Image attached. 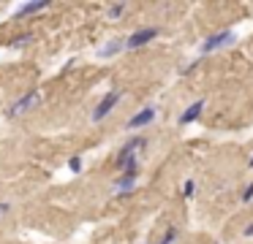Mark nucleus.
<instances>
[{"mask_svg": "<svg viewBox=\"0 0 253 244\" xmlns=\"http://www.w3.org/2000/svg\"><path fill=\"white\" fill-rule=\"evenodd\" d=\"M153 38H158V27H142V30L131 33V35L126 38V49H139V46H144V43H150Z\"/></svg>", "mask_w": 253, "mask_h": 244, "instance_id": "nucleus-6", "label": "nucleus"}, {"mask_svg": "<svg viewBox=\"0 0 253 244\" xmlns=\"http://www.w3.org/2000/svg\"><path fill=\"white\" fill-rule=\"evenodd\" d=\"M193 190H196V182H193V179H185V184H182V195H185V198H191Z\"/></svg>", "mask_w": 253, "mask_h": 244, "instance_id": "nucleus-14", "label": "nucleus"}, {"mask_svg": "<svg viewBox=\"0 0 253 244\" xmlns=\"http://www.w3.org/2000/svg\"><path fill=\"white\" fill-rule=\"evenodd\" d=\"M147 146V139L144 136H133L131 141H126V144L120 146V155H117V168H126V166H131V163H136V157H139V152Z\"/></svg>", "mask_w": 253, "mask_h": 244, "instance_id": "nucleus-1", "label": "nucleus"}, {"mask_svg": "<svg viewBox=\"0 0 253 244\" xmlns=\"http://www.w3.org/2000/svg\"><path fill=\"white\" fill-rule=\"evenodd\" d=\"M36 106H41V90H30V92H25L22 98H17V101L8 106V117H22V114L33 111Z\"/></svg>", "mask_w": 253, "mask_h": 244, "instance_id": "nucleus-2", "label": "nucleus"}, {"mask_svg": "<svg viewBox=\"0 0 253 244\" xmlns=\"http://www.w3.org/2000/svg\"><path fill=\"white\" fill-rule=\"evenodd\" d=\"M126 11H128V3H112L106 14H109V19H120V16L126 14Z\"/></svg>", "mask_w": 253, "mask_h": 244, "instance_id": "nucleus-11", "label": "nucleus"}, {"mask_svg": "<svg viewBox=\"0 0 253 244\" xmlns=\"http://www.w3.org/2000/svg\"><path fill=\"white\" fill-rule=\"evenodd\" d=\"M229 43H234V33H231V30L212 33V35H207V41L199 46V54H212V52H218V49L229 46Z\"/></svg>", "mask_w": 253, "mask_h": 244, "instance_id": "nucleus-5", "label": "nucleus"}, {"mask_svg": "<svg viewBox=\"0 0 253 244\" xmlns=\"http://www.w3.org/2000/svg\"><path fill=\"white\" fill-rule=\"evenodd\" d=\"M177 236H180V231H177V228H166V233L158 239V244H174Z\"/></svg>", "mask_w": 253, "mask_h": 244, "instance_id": "nucleus-12", "label": "nucleus"}, {"mask_svg": "<svg viewBox=\"0 0 253 244\" xmlns=\"http://www.w3.org/2000/svg\"><path fill=\"white\" fill-rule=\"evenodd\" d=\"M242 236H245V239H251V236H253V222H251V225H245V231H242Z\"/></svg>", "mask_w": 253, "mask_h": 244, "instance_id": "nucleus-17", "label": "nucleus"}, {"mask_svg": "<svg viewBox=\"0 0 253 244\" xmlns=\"http://www.w3.org/2000/svg\"><path fill=\"white\" fill-rule=\"evenodd\" d=\"M196 65H199V60H193L191 65H185V68H180V73H182V76H185V73H191V70L196 68Z\"/></svg>", "mask_w": 253, "mask_h": 244, "instance_id": "nucleus-16", "label": "nucleus"}, {"mask_svg": "<svg viewBox=\"0 0 253 244\" xmlns=\"http://www.w3.org/2000/svg\"><path fill=\"white\" fill-rule=\"evenodd\" d=\"M251 198H253V182L248 184L245 190H242V201H245V204H248V201H251Z\"/></svg>", "mask_w": 253, "mask_h": 244, "instance_id": "nucleus-15", "label": "nucleus"}, {"mask_svg": "<svg viewBox=\"0 0 253 244\" xmlns=\"http://www.w3.org/2000/svg\"><path fill=\"white\" fill-rule=\"evenodd\" d=\"M136 179H139V160L131 163V166H126L120 171V176L115 179V193L117 195H128L133 190V184H136Z\"/></svg>", "mask_w": 253, "mask_h": 244, "instance_id": "nucleus-3", "label": "nucleus"}, {"mask_svg": "<svg viewBox=\"0 0 253 244\" xmlns=\"http://www.w3.org/2000/svg\"><path fill=\"white\" fill-rule=\"evenodd\" d=\"M8 211V204H0V214H6Z\"/></svg>", "mask_w": 253, "mask_h": 244, "instance_id": "nucleus-18", "label": "nucleus"}, {"mask_svg": "<svg viewBox=\"0 0 253 244\" xmlns=\"http://www.w3.org/2000/svg\"><path fill=\"white\" fill-rule=\"evenodd\" d=\"M68 168H71L74 174H79V171H82V157H79V155H74L71 160H68Z\"/></svg>", "mask_w": 253, "mask_h": 244, "instance_id": "nucleus-13", "label": "nucleus"}, {"mask_svg": "<svg viewBox=\"0 0 253 244\" xmlns=\"http://www.w3.org/2000/svg\"><path fill=\"white\" fill-rule=\"evenodd\" d=\"M153 119H155V106H144L142 111H136V114H133L131 119H128V125H126V128H128V130H139V128H147V125L153 122Z\"/></svg>", "mask_w": 253, "mask_h": 244, "instance_id": "nucleus-7", "label": "nucleus"}, {"mask_svg": "<svg viewBox=\"0 0 253 244\" xmlns=\"http://www.w3.org/2000/svg\"><path fill=\"white\" fill-rule=\"evenodd\" d=\"M248 166H251V168H253V157H251V163H248Z\"/></svg>", "mask_w": 253, "mask_h": 244, "instance_id": "nucleus-19", "label": "nucleus"}, {"mask_svg": "<svg viewBox=\"0 0 253 244\" xmlns=\"http://www.w3.org/2000/svg\"><path fill=\"white\" fill-rule=\"evenodd\" d=\"M123 98V90H109L104 98L98 101V106L93 108V122H101V119H106L112 111H115V106L120 103Z\"/></svg>", "mask_w": 253, "mask_h": 244, "instance_id": "nucleus-4", "label": "nucleus"}, {"mask_svg": "<svg viewBox=\"0 0 253 244\" xmlns=\"http://www.w3.org/2000/svg\"><path fill=\"white\" fill-rule=\"evenodd\" d=\"M123 49H126V38H115V41L104 43V46L98 49V57H115V54H120Z\"/></svg>", "mask_w": 253, "mask_h": 244, "instance_id": "nucleus-9", "label": "nucleus"}, {"mask_svg": "<svg viewBox=\"0 0 253 244\" xmlns=\"http://www.w3.org/2000/svg\"><path fill=\"white\" fill-rule=\"evenodd\" d=\"M49 3H44V0H36V3H25V5H19L17 8V14L19 16H28V14H39V11H44Z\"/></svg>", "mask_w": 253, "mask_h": 244, "instance_id": "nucleus-10", "label": "nucleus"}, {"mask_svg": "<svg viewBox=\"0 0 253 244\" xmlns=\"http://www.w3.org/2000/svg\"><path fill=\"white\" fill-rule=\"evenodd\" d=\"M202 111H204V101H196V103H191L180 117H177V122H180V125H191V122H196V119L202 117Z\"/></svg>", "mask_w": 253, "mask_h": 244, "instance_id": "nucleus-8", "label": "nucleus"}]
</instances>
